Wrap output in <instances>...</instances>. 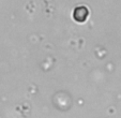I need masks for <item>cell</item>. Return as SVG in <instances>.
<instances>
[{
  "mask_svg": "<svg viewBox=\"0 0 121 118\" xmlns=\"http://www.w3.org/2000/svg\"><path fill=\"white\" fill-rule=\"evenodd\" d=\"M88 15V11L86 10V8L80 7L77 8V9L74 11V18L78 22H84L86 18H87Z\"/></svg>",
  "mask_w": 121,
  "mask_h": 118,
  "instance_id": "1",
  "label": "cell"
}]
</instances>
